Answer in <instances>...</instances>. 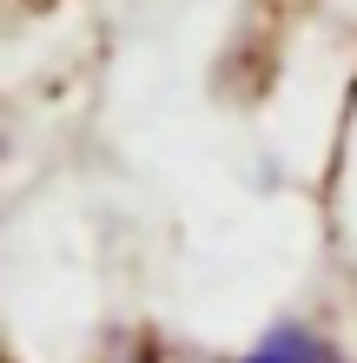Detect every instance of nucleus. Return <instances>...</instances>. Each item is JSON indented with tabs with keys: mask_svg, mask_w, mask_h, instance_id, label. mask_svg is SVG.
Here are the masks:
<instances>
[{
	"mask_svg": "<svg viewBox=\"0 0 357 363\" xmlns=\"http://www.w3.org/2000/svg\"><path fill=\"white\" fill-rule=\"evenodd\" d=\"M238 363H351V350L331 330L304 324V317H278V324H265L251 337V350Z\"/></svg>",
	"mask_w": 357,
	"mask_h": 363,
	"instance_id": "nucleus-1",
	"label": "nucleus"
}]
</instances>
